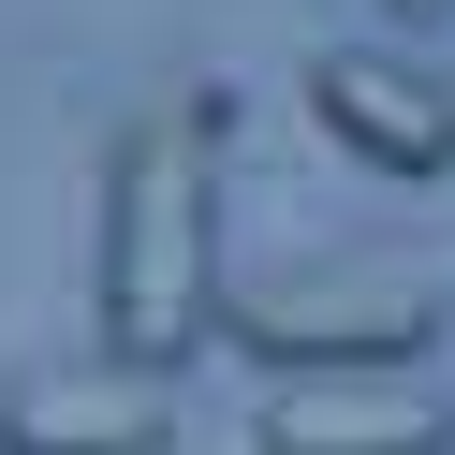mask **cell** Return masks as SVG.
Segmentation results:
<instances>
[{
    "label": "cell",
    "mask_w": 455,
    "mask_h": 455,
    "mask_svg": "<svg viewBox=\"0 0 455 455\" xmlns=\"http://www.w3.org/2000/svg\"><path fill=\"white\" fill-rule=\"evenodd\" d=\"M220 132L235 103L177 89V103H132L103 132V206H89V353L177 382L191 353L220 338Z\"/></svg>",
    "instance_id": "cell-1"
},
{
    "label": "cell",
    "mask_w": 455,
    "mask_h": 455,
    "mask_svg": "<svg viewBox=\"0 0 455 455\" xmlns=\"http://www.w3.org/2000/svg\"><path fill=\"white\" fill-rule=\"evenodd\" d=\"M441 265H411V250H308V265H265L220 294V338H235L250 367H426V338H441Z\"/></svg>",
    "instance_id": "cell-2"
},
{
    "label": "cell",
    "mask_w": 455,
    "mask_h": 455,
    "mask_svg": "<svg viewBox=\"0 0 455 455\" xmlns=\"http://www.w3.org/2000/svg\"><path fill=\"white\" fill-rule=\"evenodd\" d=\"M308 118L367 177H455V74L411 60V44H323L308 60Z\"/></svg>",
    "instance_id": "cell-3"
},
{
    "label": "cell",
    "mask_w": 455,
    "mask_h": 455,
    "mask_svg": "<svg viewBox=\"0 0 455 455\" xmlns=\"http://www.w3.org/2000/svg\"><path fill=\"white\" fill-rule=\"evenodd\" d=\"M177 441V382L118 353H30L0 367V455H162Z\"/></svg>",
    "instance_id": "cell-4"
},
{
    "label": "cell",
    "mask_w": 455,
    "mask_h": 455,
    "mask_svg": "<svg viewBox=\"0 0 455 455\" xmlns=\"http://www.w3.org/2000/svg\"><path fill=\"white\" fill-rule=\"evenodd\" d=\"M250 426L265 455H455V396L426 367H294Z\"/></svg>",
    "instance_id": "cell-5"
},
{
    "label": "cell",
    "mask_w": 455,
    "mask_h": 455,
    "mask_svg": "<svg viewBox=\"0 0 455 455\" xmlns=\"http://www.w3.org/2000/svg\"><path fill=\"white\" fill-rule=\"evenodd\" d=\"M382 15H441V0H382Z\"/></svg>",
    "instance_id": "cell-6"
}]
</instances>
